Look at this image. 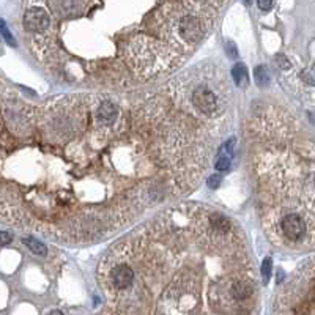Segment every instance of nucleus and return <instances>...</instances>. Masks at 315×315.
<instances>
[{"label":"nucleus","mask_w":315,"mask_h":315,"mask_svg":"<svg viewBox=\"0 0 315 315\" xmlns=\"http://www.w3.org/2000/svg\"><path fill=\"white\" fill-rule=\"evenodd\" d=\"M210 24L205 22V19L199 16L195 11L183 13L173 24V36L178 38V41L186 44H195L200 41L203 35L208 30Z\"/></svg>","instance_id":"1"},{"label":"nucleus","mask_w":315,"mask_h":315,"mask_svg":"<svg viewBox=\"0 0 315 315\" xmlns=\"http://www.w3.org/2000/svg\"><path fill=\"white\" fill-rule=\"evenodd\" d=\"M306 221H304L298 213H289L285 214L281 221V230L284 233L285 238H289L292 241L301 240L304 235H306Z\"/></svg>","instance_id":"2"},{"label":"nucleus","mask_w":315,"mask_h":315,"mask_svg":"<svg viewBox=\"0 0 315 315\" xmlns=\"http://www.w3.org/2000/svg\"><path fill=\"white\" fill-rule=\"evenodd\" d=\"M192 104L200 112L211 115L218 111V98L210 90L208 87H197L192 92Z\"/></svg>","instance_id":"3"},{"label":"nucleus","mask_w":315,"mask_h":315,"mask_svg":"<svg viewBox=\"0 0 315 315\" xmlns=\"http://www.w3.org/2000/svg\"><path fill=\"white\" fill-rule=\"evenodd\" d=\"M51 24V17L41 8L28 9L24 14V27L28 32H41Z\"/></svg>","instance_id":"4"},{"label":"nucleus","mask_w":315,"mask_h":315,"mask_svg":"<svg viewBox=\"0 0 315 315\" xmlns=\"http://www.w3.org/2000/svg\"><path fill=\"white\" fill-rule=\"evenodd\" d=\"M133 279H134V273H133L131 267H128L125 263L117 265V267L112 270V282L117 289H120V290L128 289L133 284Z\"/></svg>","instance_id":"5"},{"label":"nucleus","mask_w":315,"mask_h":315,"mask_svg":"<svg viewBox=\"0 0 315 315\" xmlns=\"http://www.w3.org/2000/svg\"><path fill=\"white\" fill-rule=\"evenodd\" d=\"M251 295H252V285L251 284L244 282V281H240V282L233 284V287H232V297L235 300L243 301L246 298H249Z\"/></svg>","instance_id":"6"},{"label":"nucleus","mask_w":315,"mask_h":315,"mask_svg":"<svg viewBox=\"0 0 315 315\" xmlns=\"http://www.w3.org/2000/svg\"><path fill=\"white\" fill-rule=\"evenodd\" d=\"M232 77H233V81L235 84L238 85V87H246L249 84V76H248V70H246V66L238 63V65H235L233 66V70H232Z\"/></svg>","instance_id":"7"},{"label":"nucleus","mask_w":315,"mask_h":315,"mask_svg":"<svg viewBox=\"0 0 315 315\" xmlns=\"http://www.w3.org/2000/svg\"><path fill=\"white\" fill-rule=\"evenodd\" d=\"M117 115V107L111 101H104L98 109V118L101 122H112Z\"/></svg>","instance_id":"8"},{"label":"nucleus","mask_w":315,"mask_h":315,"mask_svg":"<svg viewBox=\"0 0 315 315\" xmlns=\"http://www.w3.org/2000/svg\"><path fill=\"white\" fill-rule=\"evenodd\" d=\"M210 224L213 225V227L218 230V232H227L230 229V222L229 219L225 218V216L219 214V213H213L210 216Z\"/></svg>","instance_id":"9"},{"label":"nucleus","mask_w":315,"mask_h":315,"mask_svg":"<svg viewBox=\"0 0 315 315\" xmlns=\"http://www.w3.org/2000/svg\"><path fill=\"white\" fill-rule=\"evenodd\" d=\"M24 243H25L27 248L36 255H46V252H47L46 246L43 243H39L38 240H35V238H24Z\"/></svg>","instance_id":"10"},{"label":"nucleus","mask_w":315,"mask_h":315,"mask_svg":"<svg viewBox=\"0 0 315 315\" xmlns=\"http://www.w3.org/2000/svg\"><path fill=\"white\" fill-rule=\"evenodd\" d=\"M254 79H255V84L259 87H265L268 84V71L267 68L263 65H259L257 68L254 70Z\"/></svg>","instance_id":"11"},{"label":"nucleus","mask_w":315,"mask_h":315,"mask_svg":"<svg viewBox=\"0 0 315 315\" xmlns=\"http://www.w3.org/2000/svg\"><path fill=\"white\" fill-rule=\"evenodd\" d=\"M0 33H2L3 39H5V41H6L9 46H16V41H14V38H13L11 32H9L8 28H6V24L2 21V19H0Z\"/></svg>","instance_id":"12"},{"label":"nucleus","mask_w":315,"mask_h":315,"mask_svg":"<svg viewBox=\"0 0 315 315\" xmlns=\"http://www.w3.org/2000/svg\"><path fill=\"white\" fill-rule=\"evenodd\" d=\"M271 259H265L263 260V265H262V276H263V282H268L270 276H271Z\"/></svg>","instance_id":"13"},{"label":"nucleus","mask_w":315,"mask_h":315,"mask_svg":"<svg viewBox=\"0 0 315 315\" xmlns=\"http://www.w3.org/2000/svg\"><path fill=\"white\" fill-rule=\"evenodd\" d=\"M229 167H230V159H229V158H219V159L216 161V169L221 170V172L227 170Z\"/></svg>","instance_id":"14"},{"label":"nucleus","mask_w":315,"mask_h":315,"mask_svg":"<svg viewBox=\"0 0 315 315\" xmlns=\"http://www.w3.org/2000/svg\"><path fill=\"white\" fill-rule=\"evenodd\" d=\"M276 60H278V65L281 68H284V70H289V68H290V63H289L287 57H285V55H282V54L276 55Z\"/></svg>","instance_id":"15"},{"label":"nucleus","mask_w":315,"mask_h":315,"mask_svg":"<svg viewBox=\"0 0 315 315\" xmlns=\"http://www.w3.org/2000/svg\"><path fill=\"white\" fill-rule=\"evenodd\" d=\"M206 183H208V186H210V188H213V189L218 188V186L221 184V176L219 175H211Z\"/></svg>","instance_id":"16"},{"label":"nucleus","mask_w":315,"mask_h":315,"mask_svg":"<svg viewBox=\"0 0 315 315\" xmlns=\"http://www.w3.org/2000/svg\"><path fill=\"white\" fill-rule=\"evenodd\" d=\"M11 241V235L8 232H0V246H5Z\"/></svg>","instance_id":"17"},{"label":"nucleus","mask_w":315,"mask_h":315,"mask_svg":"<svg viewBox=\"0 0 315 315\" xmlns=\"http://www.w3.org/2000/svg\"><path fill=\"white\" fill-rule=\"evenodd\" d=\"M227 54L230 55V57H236L238 55V51H236V47H235V44L230 41V43H227Z\"/></svg>","instance_id":"18"},{"label":"nucleus","mask_w":315,"mask_h":315,"mask_svg":"<svg viewBox=\"0 0 315 315\" xmlns=\"http://www.w3.org/2000/svg\"><path fill=\"white\" fill-rule=\"evenodd\" d=\"M257 5H259L260 9H263V11H267V9H270V8L273 6V2H270V0H267V2H265V0H262V2H257Z\"/></svg>","instance_id":"19"},{"label":"nucleus","mask_w":315,"mask_h":315,"mask_svg":"<svg viewBox=\"0 0 315 315\" xmlns=\"http://www.w3.org/2000/svg\"><path fill=\"white\" fill-rule=\"evenodd\" d=\"M303 79H308L309 84H314V74H312V70L308 71V73H303Z\"/></svg>","instance_id":"20"},{"label":"nucleus","mask_w":315,"mask_h":315,"mask_svg":"<svg viewBox=\"0 0 315 315\" xmlns=\"http://www.w3.org/2000/svg\"><path fill=\"white\" fill-rule=\"evenodd\" d=\"M49 315H63V314H62L60 311H52V312L49 314Z\"/></svg>","instance_id":"21"}]
</instances>
